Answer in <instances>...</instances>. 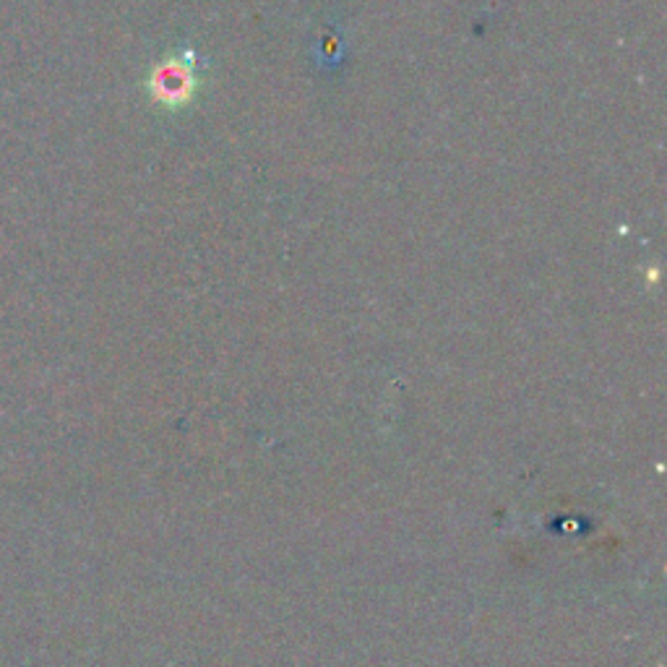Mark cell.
<instances>
[{
    "label": "cell",
    "instance_id": "obj_1",
    "mask_svg": "<svg viewBox=\"0 0 667 667\" xmlns=\"http://www.w3.org/2000/svg\"><path fill=\"white\" fill-rule=\"evenodd\" d=\"M196 73L188 60H168L151 76V92L164 105H181L196 92Z\"/></svg>",
    "mask_w": 667,
    "mask_h": 667
}]
</instances>
